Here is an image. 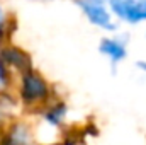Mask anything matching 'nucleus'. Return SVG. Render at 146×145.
Masks as SVG:
<instances>
[{"instance_id":"obj_1","label":"nucleus","mask_w":146,"mask_h":145,"mask_svg":"<svg viewBox=\"0 0 146 145\" xmlns=\"http://www.w3.org/2000/svg\"><path fill=\"white\" fill-rule=\"evenodd\" d=\"M49 94L48 84L33 70L22 73V82H21V99L26 104H34L39 101H44Z\"/></svg>"},{"instance_id":"obj_2","label":"nucleus","mask_w":146,"mask_h":145,"mask_svg":"<svg viewBox=\"0 0 146 145\" xmlns=\"http://www.w3.org/2000/svg\"><path fill=\"white\" fill-rule=\"evenodd\" d=\"M78 5L94 26H99V28L107 29V31L115 29V24L112 22L110 14L104 7L102 0H78Z\"/></svg>"},{"instance_id":"obj_3","label":"nucleus","mask_w":146,"mask_h":145,"mask_svg":"<svg viewBox=\"0 0 146 145\" xmlns=\"http://www.w3.org/2000/svg\"><path fill=\"white\" fill-rule=\"evenodd\" d=\"M110 5H112V10L115 12V15H119L121 19H124L131 24L146 21V0H139V2L114 0V2H110Z\"/></svg>"},{"instance_id":"obj_4","label":"nucleus","mask_w":146,"mask_h":145,"mask_svg":"<svg viewBox=\"0 0 146 145\" xmlns=\"http://www.w3.org/2000/svg\"><path fill=\"white\" fill-rule=\"evenodd\" d=\"M0 58L3 60L5 65H12V67H15L21 72L31 70V60H29V56L24 51L17 50V48H12V46L3 48L0 51Z\"/></svg>"},{"instance_id":"obj_5","label":"nucleus","mask_w":146,"mask_h":145,"mask_svg":"<svg viewBox=\"0 0 146 145\" xmlns=\"http://www.w3.org/2000/svg\"><path fill=\"white\" fill-rule=\"evenodd\" d=\"M100 53H104L106 56H109V60L112 62V65H117L119 62H122L126 56H127V50H126V44L119 39H102L100 46H99Z\"/></svg>"},{"instance_id":"obj_6","label":"nucleus","mask_w":146,"mask_h":145,"mask_svg":"<svg viewBox=\"0 0 146 145\" xmlns=\"http://www.w3.org/2000/svg\"><path fill=\"white\" fill-rule=\"evenodd\" d=\"M66 111H68V109H66V106H65L63 103H56L54 106L48 108L42 113V118H44L46 123H49V125H53V126H58V125L63 123V119H65V116H66Z\"/></svg>"},{"instance_id":"obj_7","label":"nucleus","mask_w":146,"mask_h":145,"mask_svg":"<svg viewBox=\"0 0 146 145\" xmlns=\"http://www.w3.org/2000/svg\"><path fill=\"white\" fill-rule=\"evenodd\" d=\"M7 84V72H5V63L3 60L0 58V85H5Z\"/></svg>"},{"instance_id":"obj_8","label":"nucleus","mask_w":146,"mask_h":145,"mask_svg":"<svg viewBox=\"0 0 146 145\" xmlns=\"http://www.w3.org/2000/svg\"><path fill=\"white\" fill-rule=\"evenodd\" d=\"M136 67L139 68V70H143L146 73V62H136Z\"/></svg>"},{"instance_id":"obj_9","label":"nucleus","mask_w":146,"mask_h":145,"mask_svg":"<svg viewBox=\"0 0 146 145\" xmlns=\"http://www.w3.org/2000/svg\"><path fill=\"white\" fill-rule=\"evenodd\" d=\"M3 24V10H2V7H0V26Z\"/></svg>"}]
</instances>
